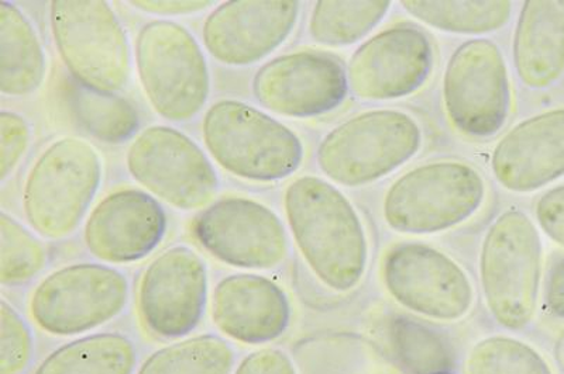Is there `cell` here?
Masks as SVG:
<instances>
[{"mask_svg": "<svg viewBox=\"0 0 564 374\" xmlns=\"http://www.w3.org/2000/svg\"><path fill=\"white\" fill-rule=\"evenodd\" d=\"M284 209L295 244L322 285L337 293L355 289L369 245L350 200L329 182L302 176L286 187Z\"/></svg>", "mask_w": 564, "mask_h": 374, "instance_id": "6da1fadb", "label": "cell"}, {"mask_svg": "<svg viewBox=\"0 0 564 374\" xmlns=\"http://www.w3.org/2000/svg\"><path fill=\"white\" fill-rule=\"evenodd\" d=\"M203 136L216 164L246 180L289 178L304 161V145L294 131L239 100L210 106L204 116Z\"/></svg>", "mask_w": 564, "mask_h": 374, "instance_id": "7a4b0ae2", "label": "cell"}, {"mask_svg": "<svg viewBox=\"0 0 564 374\" xmlns=\"http://www.w3.org/2000/svg\"><path fill=\"white\" fill-rule=\"evenodd\" d=\"M543 271V245L533 221L508 210L492 222L482 241L480 279L494 320L521 331L535 318Z\"/></svg>", "mask_w": 564, "mask_h": 374, "instance_id": "3957f363", "label": "cell"}, {"mask_svg": "<svg viewBox=\"0 0 564 374\" xmlns=\"http://www.w3.org/2000/svg\"><path fill=\"white\" fill-rule=\"evenodd\" d=\"M102 162L87 141L65 136L34 162L23 187V211L30 227L48 240L78 229L97 196Z\"/></svg>", "mask_w": 564, "mask_h": 374, "instance_id": "277c9868", "label": "cell"}, {"mask_svg": "<svg viewBox=\"0 0 564 374\" xmlns=\"http://www.w3.org/2000/svg\"><path fill=\"white\" fill-rule=\"evenodd\" d=\"M422 131L400 110L366 111L345 121L322 140L317 165L332 182L346 187L375 184L414 158Z\"/></svg>", "mask_w": 564, "mask_h": 374, "instance_id": "5b68a950", "label": "cell"}, {"mask_svg": "<svg viewBox=\"0 0 564 374\" xmlns=\"http://www.w3.org/2000/svg\"><path fill=\"white\" fill-rule=\"evenodd\" d=\"M50 22L70 78L84 88L118 94L132 73L128 34L102 0H54Z\"/></svg>", "mask_w": 564, "mask_h": 374, "instance_id": "8992f818", "label": "cell"}, {"mask_svg": "<svg viewBox=\"0 0 564 374\" xmlns=\"http://www.w3.org/2000/svg\"><path fill=\"white\" fill-rule=\"evenodd\" d=\"M486 194V182L473 166L458 161L432 162L391 185L382 215L387 226L401 234H437L475 216Z\"/></svg>", "mask_w": 564, "mask_h": 374, "instance_id": "52a82bcc", "label": "cell"}, {"mask_svg": "<svg viewBox=\"0 0 564 374\" xmlns=\"http://www.w3.org/2000/svg\"><path fill=\"white\" fill-rule=\"evenodd\" d=\"M135 68L151 108L165 120L194 119L208 102L210 77L203 48L178 23L153 20L140 29Z\"/></svg>", "mask_w": 564, "mask_h": 374, "instance_id": "ba28073f", "label": "cell"}, {"mask_svg": "<svg viewBox=\"0 0 564 374\" xmlns=\"http://www.w3.org/2000/svg\"><path fill=\"white\" fill-rule=\"evenodd\" d=\"M129 293L122 272L83 262L45 276L30 296L29 315L48 336H83L122 315Z\"/></svg>", "mask_w": 564, "mask_h": 374, "instance_id": "9c48e42d", "label": "cell"}, {"mask_svg": "<svg viewBox=\"0 0 564 374\" xmlns=\"http://www.w3.org/2000/svg\"><path fill=\"white\" fill-rule=\"evenodd\" d=\"M126 165L139 185L178 210L204 209L218 194V175L203 148L167 125L141 131L129 146Z\"/></svg>", "mask_w": 564, "mask_h": 374, "instance_id": "30bf717a", "label": "cell"}, {"mask_svg": "<svg viewBox=\"0 0 564 374\" xmlns=\"http://www.w3.org/2000/svg\"><path fill=\"white\" fill-rule=\"evenodd\" d=\"M443 105L452 128L468 139H490L503 128L511 111V84L496 43L470 40L452 54L443 77Z\"/></svg>", "mask_w": 564, "mask_h": 374, "instance_id": "8fae6325", "label": "cell"}, {"mask_svg": "<svg viewBox=\"0 0 564 374\" xmlns=\"http://www.w3.org/2000/svg\"><path fill=\"white\" fill-rule=\"evenodd\" d=\"M191 232L212 257L239 270H274L289 255V237L280 217L246 197H225L205 207Z\"/></svg>", "mask_w": 564, "mask_h": 374, "instance_id": "7c38bea8", "label": "cell"}, {"mask_svg": "<svg viewBox=\"0 0 564 374\" xmlns=\"http://www.w3.org/2000/svg\"><path fill=\"white\" fill-rule=\"evenodd\" d=\"M381 275L398 305L431 320H462L475 301L465 270L445 252L421 242L392 246L382 261Z\"/></svg>", "mask_w": 564, "mask_h": 374, "instance_id": "4fadbf2b", "label": "cell"}, {"mask_svg": "<svg viewBox=\"0 0 564 374\" xmlns=\"http://www.w3.org/2000/svg\"><path fill=\"white\" fill-rule=\"evenodd\" d=\"M208 302V273L188 246L169 248L151 261L138 286V315L160 340H183L199 326Z\"/></svg>", "mask_w": 564, "mask_h": 374, "instance_id": "5bb4252c", "label": "cell"}, {"mask_svg": "<svg viewBox=\"0 0 564 374\" xmlns=\"http://www.w3.org/2000/svg\"><path fill=\"white\" fill-rule=\"evenodd\" d=\"M349 78L334 55L302 50L280 55L257 70L253 95L275 114L294 119L319 118L344 105Z\"/></svg>", "mask_w": 564, "mask_h": 374, "instance_id": "9a60e30c", "label": "cell"}, {"mask_svg": "<svg viewBox=\"0 0 564 374\" xmlns=\"http://www.w3.org/2000/svg\"><path fill=\"white\" fill-rule=\"evenodd\" d=\"M433 68L427 35L410 24L382 30L367 40L350 59L347 78L362 100H395L417 92Z\"/></svg>", "mask_w": 564, "mask_h": 374, "instance_id": "2e32d148", "label": "cell"}, {"mask_svg": "<svg viewBox=\"0 0 564 374\" xmlns=\"http://www.w3.org/2000/svg\"><path fill=\"white\" fill-rule=\"evenodd\" d=\"M294 0H231L221 3L204 23L205 48L231 67L259 63L275 52L299 22Z\"/></svg>", "mask_w": 564, "mask_h": 374, "instance_id": "e0dca14e", "label": "cell"}, {"mask_svg": "<svg viewBox=\"0 0 564 374\" xmlns=\"http://www.w3.org/2000/svg\"><path fill=\"white\" fill-rule=\"evenodd\" d=\"M167 232V215L155 197L138 189L116 190L90 211L84 242L105 264H133L155 251Z\"/></svg>", "mask_w": 564, "mask_h": 374, "instance_id": "ac0fdd59", "label": "cell"}, {"mask_svg": "<svg viewBox=\"0 0 564 374\" xmlns=\"http://www.w3.org/2000/svg\"><path fill=\"white\" fill-rule=\"evenodd\" d=\"M210 316L226 338L257 346L284 336L292 311L289 296L275 282L256 273H236L215 286Z\"/></svg>", "mask_w": 564, "mask_h": 374, "instance_id": "d6986e66", "label": "cell"}, {"mask_svg": "<svg viewBox=\"0 0 564 374\" xmlns=\"http://www.w3.org/2000/svg\"><path fill=\"white\" fill-rule=\"evenodd\" d=\"M498 184L531 194L564 176V108L532 116L498 141L491 156Z\"/></svg>", "mask_w": 564, "mask_h": 374, "instance_id": "ffe728a7", "label": "cell"}, {"mask_svg": "<svg viewBox=\"0 0 564 374\" xmlns=\"http://www.w3.org/2000/svg\"><path fill=\"white\" fill-rule=\"evenodd\" d=\"M513 65L528 88L545 89L564 74V0L523 3L513 34Z\"/></svg>", "mask_w": 564, "mask_h": 374, "instance_id": "44dd1931", "label": "cell"}, {"mask_svg": "<svg viewBox=\"0 0 564 374\" xmlns=\"http://www.w3.org/2000/svg\"><path fill=\"white\" fill-rule=\"evenodd\" d=\"M47 70L42 43L17 4L0 3V92L22 98L42 86Z\"/></svg>", "mask_w": 564, "mask_h": 374, "instance_id": "7402d4cb", "label": "cell"}, {"mask_svg": "<svg viewBox=\"0 0 564 374\" xmlns=\"http://www.w3.org/2000/svg\"><path fill=\"white\" fill-rule=\"evenodd\" d=\"M138 348L119 332H98L55 349L34 374H134Z\"/></svg>", "mask_w": 564, "mask_h": 374, "instance_id": "603a6c76", "label": "cell"}, {"mask_svg": "<svg viewBox=\"0 0 564 374\" xmlns=\"http://www.w3.org/2000/svg\"><path fill=\"white\" fill-rule=\"evenodd\" d=\"M67 100L79 128L102 143L122 144L139 130L138 110L123 96L97 92L73 82Z\"/></svg>", "mask_w": 564, "mask_h": 374, "instance_id": "cb8c5ba5", "label": "cell"}, {"mask_svg": "<svg viewBox=\"0 0 564 374\" xmlns=\"http://www.w3.org/2000/svg\"><path fill=\"white\" fill-rule=\"evenodd\" d=\"M388 341L398 366L405 374H445L455 367V351L442 332L414 318L395 317Z\"/></svg>", "mask_w": 564, "mask_h": 374, "instance_id": "d4e9b609", "label": "cell"}, {"mask_svg": "<svg viewBox=\"0 0 564 374\" xmlns=\"http://www.w3.org/2000/svg\"><path fill=\"white\" fill-rule=\"evenodd\" d=\"M402 8L411 16L442 32L460 34H486L502 29L512 13L511 2L500 0H473V2H447V0H404Z\"/></svg>", "mask_w": 564, "mask_h": 374, "instance_id": "484cf974", "label": "cell"}, {"mask_svg": "<svg viewBox=\"0 0 564 374\" xmlns=\"http://www.w3.org/2000/svg\"><path fill=\"white\" fill-rule=\"evenodd\" d=\"M236 353L218 336L183 338L151 353L135 374H231Z\"/></svg>", "mask_w": 564, "mask_h": 374, "instance_id": "4316f807", "label": "cell"}, {"mask_svg": "<svg viewBox=\"0 0 564 374\" xmlns=\"http://www.w3.org/2000/svg\"><path fill=\"white\" fill-rule=\"evenodd\" d=\"M391 2L369 0V2H334L321 0L312 10L310 34L316 43L341 47L360 42L386 18Z\"/></svg>", "mask_w": 564, "mask_h": 374, "instance_id": "83f0119b", "label": "cell"}, {"mask_svg": "<svg viewBox=\"0 0 564 374\" xmlns=\"http://www.w3.org/2000/svg\"><path fill=\"white\" fill-rule=\"evenodd\" d=\"M48 252L42 241L23 224L2 211L0 215V283L24 285L47 265Z\"/></svg>", "mask_w": 564, "mask_h": 374, "instance_id": "f1b7e54d", "label": "cell"}, {"mask_svg": "<svg viewBox=\"0 0 564 374\" xmlns=\"http://www.w3.org/2000/svg\"><path fill=\"white\" fill-rule=\"evenodd\" d=\"M465 374H555L545 358L528 343L510 337L486 338L465 362Z\"/></svg>", "mask_w": 564, "mask_h": 374, "instance_id": "f546056e", "label": "cell"}, {"mask_svg": "<svg viewBox=\"0 0 564 374\" xmlns=\"http://www.w3.org/2000/svg\"><path fill=\"white\" fill-rule=\"evenodd\" d=\"M32 330L17 308L0 301V374H23L32 365Z\"/></svg>", "mask_w": 564, "mask_h": 374, "instance_id": "4dcf8cb0", "label": "cell"}, {"mask_svg": "<svg viewBox=\"0 0 564 374\" xmlns=\"http://www.w3.org/2000/svg\"><path fill=\"white\" fill-rule=\"evenodd\" d=\"M30 144L28 121L13 111L0 113V179H8L22 161Z\"/></svg>", "mask_w": 564, "mask_h": 374, "instance_id": "1f68e13d", "label": "cell"}, {"mask_svg": "<svg viewBox=\"0 0 564 374\" xmlns=\"http://www.w3.org/2000/svg\"><path fill=\"white\" fill-rule=\"evenodd\" d=\"M535 216L549 239L564 248V185L539 197Z\"/></svg>", "mask_w": 564, "mask_h": 374, "instance_id": "d6a6232c", "label": "cell"}, {"mask_svg": "<svg viewBox=\"0 0 564 374\" xmlns=\"http://www.w3.org/2000/svg\"><path fill=\"white\" fill-rule=\"evenodd\" d=\"M234 374H296L294 363L284 351L275 348L249 353Z\"/></svg>", "mask_w": 564, "mask_h": 374, "instance_id": "836d02e7", "label": "cell"}, {"mask_svg": "<svg viewBox=\"0 0 564 374\" xmlns=\"http://www.w3.org/2000/svg\"><path fill=\"white\" fill-rule=\"evenodd\" d=\"M543 308L549 316L564 321V256L549 266L543 286Z\"/></svg>", "mask_w": 564, "mask_h": 374, "instance_id": "e575fe53", "label": "cell"}, {"mask_svg": "<svg viewBox=\"0 0 564 374\" xmlns=\"http://www.w3.org/2000/svg\"><path fill=\"white\" fill-rule=\"evenodd\" d=\"M130 4L145 13L181 16V14L203 12L215 2H210V0H135Z\"/></svg>", "mask_w": 564, "mask_h": 374, "instance_id": "d590c367", "label": "cell"}, {"mask_svg": "<svg viewBox=\"0 0 564 374\" xmlns=\"http://www.w3.org/2000/svg\"><path fill=\"white\" fill-rule=\"evenodd\" d=\"M445 374H455V373L452 372V373H445Z\"/></svg>", "mask_w": 564, "mask_h": 374, "instance_id": "8d00e7d4", "label": "cell"}]
</instances>
